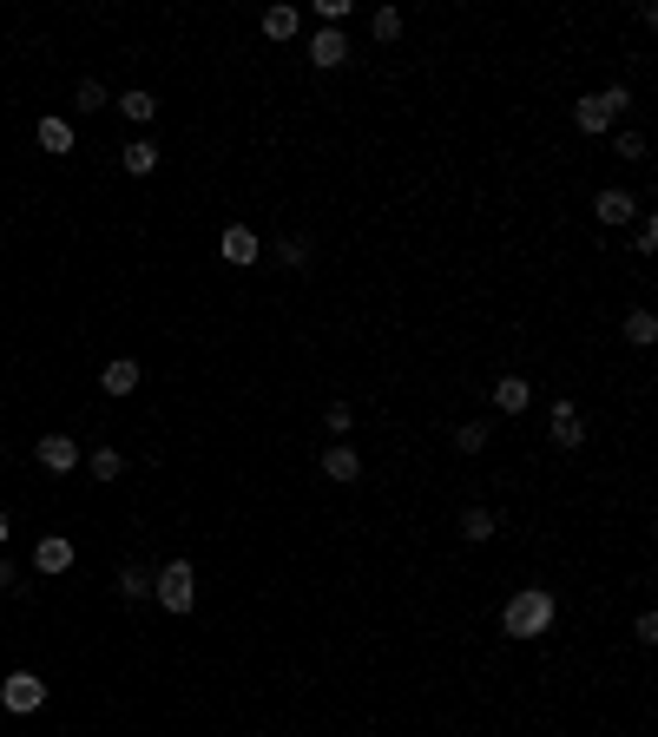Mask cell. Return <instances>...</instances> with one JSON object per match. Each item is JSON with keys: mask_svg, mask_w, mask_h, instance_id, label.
<instances>
[{"mask_svg": "<svg viewBox=\"0 0 658 737\" xmlns=\"http://www.w3.org/2000/svg\"><path fill=\"white\" fill-rule=\"evenodd\" d=\"M323 428H329V435H336V441H349V435H356V408H349L343 395H336V402L323 408Z\"/></svg>", "mask_w": 658, "mask_h": 737, "instance_id": "d6986e66", "label": "cell"}, {"mask_svg": "<svg viewBox=\"0 0 658 737\" xmlns=\"http://www.w3.org/2000/svg\"><path fill=\"white\" fill-rule=\"evenodd\" d=\"M369 33H376L382 47H389V40H402V7H376V14H369Z\"/></svg>", "mask_w": 658, "mask_h": 737, "instance_id": "44dd1931", "label": "cell"}, {"mask_svg": "<svg viewBox=\"0 0 658 737\" xmlns=\"http://www.w3.org/2000/svg\"><path fill=\"white\" fill-rule=\"evenodd\" d=\"M632 639H639V645H652V639H658V612H639V626H632Z\"/></svg>", "mask_w": 658, "mask_h": 737, "instance_id": "f546056e", "label": "cell"}, {"mask_svg": "<svg viewBox=\"0 0 658 737\" xmlns=\"http://www.w3.org/2000/svg\"><path fill=\"white\" fill-rule=\"evenodd\" d=\"M297 27H303L297 7H264V40H290Z\"/></svg>", "mask_w": 658, "mask_h": 737, "instance_id": "2e32d148", "label": "cell"}, {"mask_svg": "<svg viewBox=\"0 0 658 737\" xmlns=\"http://www.w3.org/2000/svg\"><path fill=\"white\" fill-rule=\"evenodd\" d=\"M626 106H632L626 86H599V93H580V99H573V126H580L586 139H599V132L619 126V112H626Z\"/></svg>", "mask_w": 658, "mask_h": 737, "instance_id": "7a4b0ae2", "label": "cell"}, {"mask_svg": "<svg viewBox=\"0 0 658 737\" xmlns=\"http://www.w3.org/2000/svg\"><path fill=\"white\" fill-rule=\"evenodd\" d=\"M547 435H553V448H580V441H586L580 408H573V402H553V415H547Z\"/></svg>", "mask_w": 658, "mask_h": 737, "instance_id": "52a82bcc", "label": "cell"}, {"mask_svg": "<svg viewBox=\"0 0 658 737\" xmlns=\"http://www.w3.org/2000/svg\"><path fill=\"white\" fill-rule=\"evenodd\" d=\"M0 586H7V593H20V586H27V580H20V566H14V560H0Z\"/></svg>", "mask_w": 658, "mask_h": 737, "instance_id": "4dcf8cb0", "label": "cell"}, {"mask_svg": "<svg viewBox=\"0 0 658 737\" xmlns=\"http://www.w3.org/2000/svg\"><path fill=\"white\" fill-rule=\"evenodd\" d=\"M316 468H323V481H336V487H349L362 474V455L356 448H349V441H336V448H323V461H316Z\"/></svg>", "mask_w": 658, "mask_h": 737, "instance_id": "ba28073f", "label": "cell"}, {"mask_svg": "<svg viewBox=\"0 0 658 737\" xmlns=\"http://www.w3.org/2000/svg\"><path fill=\"white\" fill-rule=\"evenodd\" d=\"M277 257L290 270H303V264H310V244H303V237H277Z\"/></svg>", "mask_w": 658, "mask_h": 737, "instance_id": "484cf974", "label": "cell"}, {"mask_svg": "<svg viewBox=\"0 0 658 737\" xmlns=\"http://www.w3.org/2000/svg\"><path fill=\"white\" fill-rule=\"evenodd\" d=\"M626 343H632V349L658 343V316H652V310H626Z\"/></svg>", "mask_w": 658, "mask_h": 737, "instance_id": "ac0fdd59", "label": "cell"}, {"mask_svg": "<svg viewBox=\"0 0 658 737\" xmlns=\"http://www.w3.org/2000/svg\"><path fill=\"white\" fill-rule=\"evenodd\" d=\"M112 112H126L132 126H152V119H158V99L139 86V93H119V99H112Z\"/></svg>", "mask_w": 658, "mask_h": 737, "instance_id": "5bb4252c", "label": "cell"}, {"mask_svg": "<svg viewBox=\"0 0 658 737\" xmlns=\"http://www.w3.org/2000/svg\"><path fill=\"white\" fill-rule=\"evenodd\" d=\"M316 14H323V27H343V20H349V0H316Z\"/></svg>", "mask_w": 658, "mask_h": 737, "instance_id": "83f0119b", "label": "cell"}, {"mask_svg": "<svg viewBox=\"0 0 658 737\" xmlns=\"http://www.w3.org/2000/svg\"><path fill=\"white\" fill-rule=\"evenodd\" d=\"M461 540H474V547L494 540V514H487V507H461Z\"/></svg>", "mask_w": 658, "mask_h": 737, "instance_id": "ffe728a7", "label": "cell"}, {"mask_svg": "<svg viewBox=\"0 0 658 737\" xmlns=\"http://www.w3.org/2000/svg\"><path fill=\"white\" fill-rule=\"evenodd\" d=\"M0 705L20 711V718H27V711H40V705H47V685H40V672H7V678H0Z\"/></svg>", "mask_w": 658, "mask_h": 737, "instance_id": "277c9868", "label": "cell"}, {"mask_svg": "<svg viewBox=\"0 0 658 737\" xmlns=\"http://www.w3.org/2000/svg\"><path fill=\"white\" fill-rule=\"evenodd\" d=\"M218 251H224V264H257V257H264V244H257L251 224H231V231L218 237Z\"/></svg>", "mask_w": 658, "mask_h": 737, "instance_id": "9c48e42d", "label": "cell"}, {"mask_svg": "<svg viewBox=\"0 0 658 737\" xmlns=\"http://www.w3.org/2000/svg\"><path fill=\"white\" fill-rule=\"evenodd\" d=\"M119 165H126L132 178H152V172H158V145H152V139H132L126 152H119Z\"/></svg>", "mask_w": 658, "mask_h": 737, "instance_id": "9a60e30c", "label": "cell"}, {"mask_svg": "<svg viewBox=\"0 0 658 737\" xmlns=\"http://www.w3.org/2000/svg\"><path fill=\"white\" fill-rule=\"evenodd\" d=\"M40 152L66 158V152H73V126H66V119H40Z\"/></svg>", "mask_w": 658, "mask_h": 737, "instance_id": "e0dca14e", "label": "cell"}, {"mask_svg": "<svg viewBox=\"0 0 658 737\" xmlns=\"http://www.w3.org/2000/svg\"><path fill=\"white\" fill-rule=\"evenodd\" d=\"M527 402H533L527 376H501V382H494V408H501V415H527Z\"/></svg>", "mask_w": 658, "mask_h": 737, "instance_id": "4fadbf2b", "label": "cell"}, {"mask_svg": "<svg viewBox=\"0 0 658 737\" xmlns=\"http://www.w3.org/2000/svg\"><path fill=\"white\" fill-rule=\"evenodd\" d=\"M553 612H560V599H553L547 586H520L501 606V626L514 632V639H540V632H553Z\"/></svg>", "mask_w": 658, "mask_h": 737, "instance_id": "6da1fadb", "label": "cell"}, {"mask_svg": "<svg viewBox=\"0 0 658 737\" xmlns=\"http://www.w3.org/2000/svg\"><path fill=\"white\" fill-rule=\"evenodd\" d=\"M33 461H40V468H47V474H73V468H79V441L53 428V435H40V448H33Z\"/></svg>", "mask_w": 658, "mask_h": 737, "instance_id": "5b68a950", "label": "cell"}, {"mask_svg": "<svg viewBox=\"0 0 658 737\" xmlns=\"http://www.w3.org/2000/svg\"><path fill=\"white\" fill-rule=\"evenodd\" d=\"M66 566H73V540L66 534H47L33 547V573H66Z\"/></svg>", "mask_w": 658, "mask_h": 737, "instance_id": "7c38bea8", "label": "cell"}, {"mask_svg": "<svg viewBox=\"0 0 658 737\" xmlns=\"http://www.w3.org/2000/svg\"><path fill=\"white\" fill-rule=\"evenodd\" d=\"M152 593H158L165 612H191V606H198V566H191V560H165L152 573Z\"/></svg>", "mask_w": 658, "mask_h": 737, "instance_id": "3957f363", "label": "cell"}, {"mask_svg": "<svg viewBox=\"0 0 658 737\" xmlns=\"http://www.w3.org/2000/svg\"><path fill=\"white\" fill-rule=\"evenodd\" d=\"M593 218L599 224H632V218H639V198L619 191V185H606V191H593Z\"/></svg>", "mask_w": 658, "mask_h": 737, "instance_id": "8992f818", "label": "cell"}, {"mask_svg": "<svg viewBox=\"0 0 658 737\" xmlns=\"http://www.w3.org/2000/svg\"><path fill=\"white\" fill-rule=\"evenodd\" d=\"M139 376H145V369L132 356H112L106 369H99V389H106V395H132V389H139Z\"/></svg>", "mask_w": 658, "mask_h": 737, "instance_id": "8fae6325", "label": "cell"}, {"mask_svg": "<svg viewBox=\"0 0 658 737\" xmlns=\"http://www.w3.org/2000/svg\"><path fill=\"white\" fill-rule=\"evenodd\" d=\"M73 106L99 112V106H112V93H106V86H99V79H79V86H73Z\"/></svg>", "mask_w": 658, "mask_h": 737, "instance_id": "cb8c5ba5", "label": "cell"}, {"mask_svg": "<svg viewBox=\"0 0 658 737\" xmlns=\"http://www.w3.org/2000/svg\"><path fill=\"white\" fill-rule=\"evenodd\" d=\"M619 158H645V132H639V126L619 132Z\"/></svg>", "mask_w": 658, "mask_h": 737, "instance_id": "f1b7e54d", "label": "cell"}, {"mask_svg": "<svg viewBox=\"0 0 658 737\" xmlns=\"http://www.w3.org/2000/svg\"><path fill=\"white\" fill-rule=\"evenodd\" d=\"M455 448H461V455H481V448H487V422H461L455 428Z\"/></svg>", "mask_w": 658, "mask_h": 737, "instance_id": "d4e9b609", "label": "cell"}, {"mask_svg": "<svg viewBox=\"0 0 658 737\" xmlns=\"http://www.w3.org/2000/svg\"><path fill=\"white\" fill-rule=\"evenodd\" d=\"M343 60H349V33L343 27H323L310 40V66H323V73H329V66H343Z\"/></svg>", "mask_w": 658, "mask_h": 737, "instance_id": "30bf717a", "label": "cell"}, {"mask_svg": "<svg viewBox=\"0 0 658 737\" xmlns=\"http://www.w3.org/2000/svg\"><path fill=\"white\" fill-rule=\"evenodd\" d=\"M7 534H14V520H7V507H0V547H7Z\"/></svg>", "mask_w": 658, "mask_h": 737, "instance_id": "1f68e13d", "label": "cell"}, {"mask_svg": "<svg viewBox=\"0 0 658 737\" xmlns=\"http://www.w3.org/2000/svg\"><path fill=\"white\" fill-rule=\"evenodd\" d=\"M652 244H658V224L639 211V218H632V251H652Z\"/></svg>", "mask_w": 658, "mask_h": 737, "instance_id": "4316f807", "label": "cell"}, {"mask_svg": "<svg viewBox=\"0 0 658 737\" xmlns=\"http://www.w3.org/2000/svg\"><path fill=\"white\" fill-rule=\"evenodd\" d=\"M126 474V455L119 448H93V481H119Z\"/></svg>", "mask_w": 658, "mask_h": 737, "instance_id": "603a6c76", "label": "cell"}, {"mask_svg": "<svg viewBox=\"0 0 658 737\" xmlns=\"http://www.w3.org/2000/svg\"><path fill=\"white\" fill-rule=\"evenodd\" d=\"M152 593V573L145 566H119V599H145Z\"/></svg>", "mask_w": 658, "mask_h": 737, "instance_id": "7402d4cb", "label": "cell"}]
</instances>
